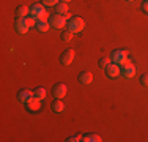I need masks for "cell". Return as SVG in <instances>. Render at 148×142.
Segmentation results:
<instances>
[{
  "label": "cell",
  "mask_w": 148,
  "mask_h": 142,
  "mask_svg": "<svg viewBox=\"0 0 148 142\" xmlns=\"http://www.w3.org/2000/svg\"><path fill=\"white\" fill-rule=\"evenodd\" d=\"M49 27H51V24H49V19H36L35 28H36L38 32L44 33V32H47V28H49Z\"/></svg>",
  "instance_id": "obj_13"
},
{
  "label": "cell",
  "mask_w": 148,
  "mask_h": 142,
  "mask_svg": "<svg viewBox=\"0 0 148 142\" xmlns=\"http://www.w3.org/2000/svg\"><path fill=\"white\" fill-rule=\"evenodd\" d=\"M49 24H51V27L54 28H63L68 24V19L65 17V14H52L51 17H49Z\"/></svg>",
  "instance_id": "obj_4"
},
{
  "label": "cell",
  "mask_w": 148,
  "mask_h": 142,
  "mask_svg": "<svg viewBox=\"0 0 148 142\" xmlns=\"http://www.w3.org/2000/svg\"><path fill=\"white\" fill-rule=\"evenodd\" d=\"M66 27H68V30L73 32V33H79V32H82L84 27H85V21L79 16H73L71 19L68 21Z\"/></svg>",
  "instance_id": "obj_1"
},
{
  "label": "cell",
  "mask_w": 148,
  "mask_h": 142,
  "mask_svg": "<svg viewBox=\"0 0 148 142\" xmlns=\"http://www.w3.org/2000/svg\"><path fill=\"white\" fill-rule=\"evenodd\" d=\"M55 13H57V14H66V13H68V3L58 2L57 5H55Z\"/></svg>",
  "instance_id": "obj_16"
},
{
  "label": "cell",
  "mask_w": 148,
  "mask_h": 142,
  "mask_svg": "<svg viewBox=\"0 0 148 142\" xmlns=\"http://www.w3.org/2000/svg\"><path fill=\"white\" fill-rule=\"evenodd\" d=\"M73 35H74L73 32H69L68 28H66V30H63V32H62V40L65 41V43H68V41H71V40H73Z\"/></svg>",
  "instance_id": "obj_19"
},
{
  "label": "cell",
  "mask_w": 148,
  "mask_h": 142,
  "mask_svg": "<svg viewBox=\"0 0 148 142\" xmlns=\"http://www.w3.org/2000/svg\"><path fill=\"white\" fill-rule=\"evenodd\" d=\"M125 2H132V0H125Z\"/></svg>",
  "instance_id": "obj_27"
},
{
  "label": "cell",
  "mask_w": 148,
  "mask_h": 142,
  "mask_svg": "<svg viewBox=\"0 0 148 142\" xmlns=\"http://www.w3.org/2000/svg\"><path fill=\"white\" fill-rule=\"evenodd\" d=\"M66 141L68 142H79V141H82V136L80 134H74V136H69Z\"/></svg>",
  "instance_id": "obj_23"
},
{
  "label": "cell",
  "mask_w": 148,
  "mask_h": 142,
  "mask_svg": "<svg viewBox=\"0 0 148 142\" xmlns=\"http://www.w3.org/2000/svg\"><path fill=\"white\" fill-rule=\"evenodd\" d=\"M140 84L145 85V87H148V73H145V74L140 76Z\"/></svg>",
  "instance_id": "obj_24"
},
{
  "label": "cell",
  "mask_w": 148,
  "mask_h": 142,
  "mask_svg": "<svg viewBox=\"0 0 148 142\" xmlns=\"http://www.w3.org/2000/svg\"><path fill=\"white\" fill-rule=\"evenodd\" d=\"M33 97L38 99H44L46 98V88L44 87H36L33 90Z\"/></svg>",
  "instance_id": "obj_18"
},
{
  "label": "cell",
  "mask_w": 148,
  "mask_h": 142,
  "mask_svg": "<svg viewBox=\"0 0 148 142\" xmlns=\"http://www.w3.org/2000/svg\"><path fill=\"white\" fill-rule=\"evenodd\" d=\"M62 2H65V3H68V2H71V0H62Z\"/></svg>",
  "instance_id": "obj_26"
},
{
  "label": "cell",
  "mask_w": 148,
  "mask_h": 142,
  "mask_svg": "<svg viewBox=\"0 0 148 142\" xmlns=\"http://www.w3.org/2000/svg\"><path fill=\"white\" fill-rule=\"evenodd\" d=\"M142 10H143L145 13H148V2H143V3H142Z\"/></svg>",
  "instance_id": "obj_25"
},
{
  "label": "cell",
  "mask_w": 148,
  "mask_h": 142,
  "mask_svg": "<svg viewBox=\"0 0 148 142\" xmlns=\"http://www.w3.org/2000/svg\"><path fill=\"white\" fill-rule=\"evenodd\" d=\"M33 98V92H30V90H25V88H22V90H19L17 92V101H21V103H29L30 99Z\"/></svg>",
  "instance_id": "obj_10"
},
{
  "label": "cell",
  "mask_w": 148,
  "mask_h": 142,
  "mask_svg": "<svg viewBox=\"0 0 148 142\" xmlns=\"http://www.w3.org/2000/svg\"><path fill=\"white\" fill-rule=\"evenodd\" d=\"M120 68H121L123 77H126V79H131V77L136 76V65H134L131 60H126V62L120 66Z\"/></svg>",
  "instance_id": "obj_5"
},
{
  "label": "cell",
  "mask_w": 148,
  "mask_h": 142,
  "mask_svg": "<svg viewBox=\"0 0 148 142\" xmlns=\"http://www.w3.org/2000/svg\"><path fill=\"white\" fill-rule=\"evenodd\" d=\"M41 101H43V99H38V98L33 97L29 103H25V106H27V109H29V111H32V112L40 111V109H41Z\"/></svg>",
  "instance_id": "obj_12"
},
{
  "label": "cell",
  "mask_w": 148,
  "mask_h": 142,
  "mask_svg": "<svg viewBox=\"0 0 148 142\" xmlns=\"http://www.w3.org/2000/svg\"><path fill=\"white\" fill-rule=\"evenodd\" d=\"M63 109H65L63 101L60 98H55V101H52V111L55 114H60V112H63Z\"/></svg>",
  "instance_id": "obj_15"
},
{
  "label": "cell",
  "mask_w": 148,
  "mask_h": 142,
  "mask_svg": "<svg viewBox=\"0 0 148 142\" xmlns=\"http://www.w3.org/2000/svg\"><path fill=\"white\" fill-rule=\"evenodd\" d=\"M30 16H33L35 19H47V11L43 3H33L30 6Z\"/></svg>",
  "instance_id": "obj_2"
},
{
  "label": "cell",
  "mask_w": 148,
  "mask_h": 142,
  "mask_svg": "<svg viewBox=\"0 0 148 142\" xmlns=\"http://www.w3.org/2000/svg\"><path fill=\"white\" fill-rule=\"evenodd\" d=\"M14 27H16V32H17V33H21V35H24V33L29 32V26L25 24V19H24V17H16Z\"/></svg>",
  "instance_id": "obj_9"
},
{
  "label": "cell",
  "mask_w": 148,
  "mask_h": 142,
  "mask_svg": "<svg viewBox=\"0 0 148 142\" xmlns=\"http://www.w3.org/2000/svg\"><path fill=\"white\" fill-rule=\"evenodd\" d=\"M79 82L82 84V85H88L93 82V73L91 71H80V74H79Z\"/></svg>",
  "instance_id": "obj_11"
},
{
  "label": "cell",
  "mask_w": 148,
  "mask_h": 142,
  "mask_svg": "<svg viewBox=\"0 0 148 142\" xmlns=\"http://www.w3.org/2000/svg\"><path fill=\"white\" fill-rule=\"evenodd\" d=\"M143 2H148V0H143Z\"/></svg>",
  "instance_id": "obj_28"
},
{
  "label": "cell",
  "mask_w": 148,
  "mask_h": 142,
  "mask_svg": "<svg viewBox=\"0 0 148 142\" xmlns=\"http://www.w3.org/2000/svg\"><path fill=\"white\" fill-rule=\"evenodd\" d=\"M60 0H41V3H43L44 6H55Z\"/></svg>",
  "instance_id": "obj_22"
},
{
  "label": "cell",
  "mask_w": 148,
  "mask_h": 142,
  "mask_svg": "<svg viewBox=\"0 0 148 142\" xmlns=\"http://www.w3.org/2000/svg\"><path fill=\"white\" fill-rule=\"evenodd\" d=\"M82 141L84 142H101L103 139H101L99 134H85V136H82Z\"/></svg>",
  "instance_id": "obj_17"
},
{
  "label": "cell",
  "mask_w": 148,
  "mask_h": 142,
  "mask_svg": "<svg viewBox=\"0 0 148 142\" xmlns=\"http://www.w3.org/2000/svg\"><path fill=\"white\" fill-rule=\"evenodd\" d=\"M110 60L114 63H117V65L121 66L123 63L128 60V51H126V49H115V51L110 54Z\"/></svg>",
  "instance_id": "obj_3"
},
{
  "label": "cell",
  "mask_w": 148,
  "mask_h": 142,
  "mask_svg": "<svg viewBox=\"0 0 148 142\" xmlns=\"http://www.w3.org/2000/svg\"><path fill=\"white\" fill-rule=\"evenodd\" d=\"M30 14V8L25 5H19L16 8V17H25Z\"/></svg>",
  "instance_id": "obj_14"
},
{
  "label": "cell",
  "mask_w": 148,
  "mask_h": 142,
  "mask_svg": "<svg viewBox=\"0 0 148 142\" xmlns=\"http://www.w3.org/2000/svg\"><path fill=\"white\" fill-rule=\"evenodd\" d=\"M74 55H76V52H74L73 49H66V51L63 52L62 55H60V62H62V65H63V66L71 65L73 60H74Z\"/></svg>",
  "instance_id": "obj_7"
},
{
  "label": "cell",
  "mask_w": 148,
  "mask_h": 142,
  "mask_svg": "<svg viewBox=\"0 0 148 142\" xmlns=\"http://www.w3.org/2000/svg\"><path fill=\"white\" fill-rule=\"evenodd\" d=\"M66 92H68V87H66V84H63V82L55 84L54 88H52V95H54L55 98H60V99L66 95Z\"/></svg>",
  "instance_id": "obj_8"
},
{
  "label": "cell",
  "mask_w": 148,
  "mask_h": 142,
  "mask_svg": "<svg viewBox=\"0 0 148 142\" xmlns=\"http://www.w3.org/2000/svg\"><path fill=\"white\" fill-rule=\"evenodd\" d=\"M104 70H106L107 77H110V79H115V77H118L120 74H121V68H120V65H117V63H114V62H110Z\"/></svg>",
  "instance_id": "obj_6"
},
{
  "label": "cell",
  "mask_w": 148,
  "mask_h": 142,
  "mask_svg": "<svg viewBox=\"0 0 148 142\" xmlns=\"http://www.w3.org/2000/svg\"><path fill=\"white\" fill-rule=\"evenodd\" d=\"M112 60H110V57H101L99 59V66H103V68H106V66L110 63Z\"/></svg>",
  "instance_id": "obj_21"
},
{
  "label": "cell",
  "mask_w": 148,
  "mask_h": 142,
  "mask_svg": "<svg viewBox=\"0 0 148 142\" xmlns=\"http://www.w3.org/2000/svg\"><path fill=\"white\" fill-rule=\"evenodd\" d=\"M24 19H25V24L29 26V28L30 27H35V24H36V19H35L33 16H30V14H29V16H25Z\"/></svg>",
  "instance_id": "obj_20"
}]
</instances>
